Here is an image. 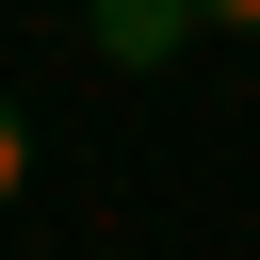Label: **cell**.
Returning a JSON list of instances; mask_svg holds the SVG:
<instances>
[{
  "mask_svg": "<svg viewBox=\"0 0 260 260\" xmlns=\"http://www.w3.org/2000/svg\"><path fill=\"white\" fill-rule=\"evenodd\" d=\"M195 16H211V32H260V0H195Z\"/></svg>",
  "mask_w": 260,
  "mask_h": 260,
  "instance_id": "3957f363",
  "label": "cell"
},
{
  "mask_svg": "<svg viewBox=\"0 0 260 260\" xmlns=\"http://www.w3.org/2000/svg\"><path fill=\"white\" fill-rule=\"evenodd\" d=\"M81 32H98V65H162L195 32V0H81Z\"/></svg>",
  "mask_w": 260,
  "mask_h": 260,
  "instance_id": "6da1fadb",
  "label": "cell"
},
{
  "mask_svg": "<svg viewBox=\"0 0 260 260\" xmlns=\"http://www.w3.org/2000/svg\"><path fill=\"white\" fill-rule=\"evenodd\" d=\"M16 179H32V114L0 98V211H16Z\"/></svg>",
  "mask_w": 260,
  "mask_h": 260,
  "instance_id": "7a4b0ae2",
  "label": "cell"
}]
</instances>
